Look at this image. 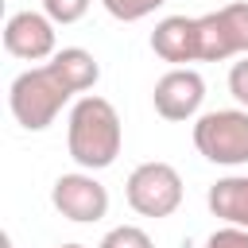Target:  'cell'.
Listing matches in <instances>:
<instances>
[{
	"instance_id": "4",
	"label": "cell",
	"mask_w": 248,
	"mask_h": 248,
	"mask_svg": "<svg viewBox=\"0 0 248 248\" xmlns=\"http://www.w3.org/2000/svg\"><path fill=\"white\" fill-rule=\"evenodd\" d=\"M124 198L140 217H170L182 205V174L163 159L140 163L124 182Z\"/></svg>"
},
{
	"instance_id": "2",
	"label": "cell",
	"mask_w": 248,
	"mask_h": 248,
	"mask_svg": "<svg viewBox=\"0 0 248 248\" xmlns=\"http://www.w3.org/2000/svg\"><path fill=\"white\" fill-rule=\"evenodd\" d=\"M124 143V128H120V112L112 108V101L85 93L74 101L70 120H66V147L70 159L81 170H105L116 163Z\"/></svg>"
},
{
	"instance_id": "15",
	"label": "cell",
	"mask_w": 248,
	"mask_h": 248,
	"mask_svg": "<svg viewBox=\"0 0 248 248\" xmlns=\"http://www.w3.org/2000/svg\"><path fill=\"white\" fill-rule=\"evenodd\" d=\"M205 248H248V229H236V225H225L217 232H209Z\"/></svg>"
},
{
	"instance_id": "6",
	"label": "cell",
	"mask_w": 248,
	"mask_h": 248,
	"mask_svg": "<svg viewBox=\"0 0 248 248\" xmlns=\"http://www.w3.org/2000/svg\"><path fill=\"white\" fill-rule=\"evenodd\" d=\"M50 202L66 221H78V225H93L108 213V190L93 178V170L58 174L50 186Z\"/></svg>"
},
{
	"instance_id": "8",
	"label": "cell",
	"mask_w": 248,
	"mask_h": 248,
	"mask_svg": "<svg viewBox=\"0 0 248 248\" xmlns=\"http://www.w3.org/2000/svg\"><path fill=\"white\" fill-rule=\"evenodd\" d=\"M202 101H205V78L198 74V70H190V66H174V70H167L159 81H155V89H151V105H155V112L163 116V120H194L198 116V108H202Z\"/></svg>"
},
{
	"instance_id": "9",
	"label": "cell",
	"mask_w": 248,
	"mask_h": 248,
	"mask_svg": "<svg viewBox=\"0 0 248 248\" xmlns=\"http://www.w3.org/2000/svg\"><path fill=\"white\" fill-rule=\"evenodd\" d=\"M151 50L174 66H186V62H202L198 54V16H167L155 23L151 31Z\"/></svg>"
},
{
	"instance_id": "14",
	"label": "cell",
	"mask_w": 248,
	"mask_h": 248,
	"mask_svg": "<svg viewBox=\"0 0 248 248\" xmlns=\"http://www.w3.org/2000/svg\"><path fill=\"white\" fill-rule=\"evenodd\" d=\"M229 93L236 97L240 108H248V54L240 62H232V70H229Z\"/></svg>"
},
{
	"instance_id": "3",
	"label": "cell",
	"mask_w": 248,
	"mask_h": 248,
	"mask_svg": "<svg viewBox=\"0 0 248 248\" xmlns=\"http://www.w3.org/2000/svg\"><path fill=\"white\" fill-rule=\"evenodd\" d=\"M194 147L217 167L248 163V108H213L194 120Z\"/></svg>"
},
{
	"instance_id": "13",
	"label": "cell",
	"mask_w": 248,
	"mask_h": 248,
	"mask_svg": "<svg viewBox=\"0 0 248 248\" xmlns=\"http://www.w3.org/2000/svg\"><path fill=\"white\" fill-rule=\"evenodd\" d=\"M93 0H43V12L54 19V23H78L85 12H89Z\"/></svg>"
},
{
	"instance_id": "5",
	"label": "cell",
	"mask_w": 248,
	"mask_h": 248,
	"mask_svg": "<svg viewBox=\"0 0 248 248\" xmlns=\"http://www.w3.org/2000/svg\"><path fill=\"white\" fill-rule=\"evenodd\" d=\"M198 54L202 62H225L248 54V0L221 4L217 12L198 16Z\"/></svg>"
},
{
	"instance_id": "11",
	"label": "cell",
	"mask_w": 248,
	"mask_h": 248,
	"mask_svg": "<svg viewBox=\"0 0 248 248\" xmlns=\"http://www.w3.org/2000/svg\"><path fill=\"white\" fill-rule=\"evenodd\" d=\"M101 4H105V12H108L112 19L136 23V19H147L155 8H163L167 0H101Z\"/></svg>"
},
{
	"instance_id": "12",
	"label": "cell",
	"mask_w": 248,
	"mask_h": 248,
	"mask_svg": "<svg viewBox=\"0 0 248 248\" xmlns=\"http://www.w3.org/2000/svg\"><path fill=\"white\" fill-rule=\"evenodd\" d=\"M97 248H155V244L140 225H116V229L105 232V240Z\"/></svg>"
},
{
	"instance_id": "7",
	"label": "cell",
	"mask_w": 248,
	"mask_h": 248,
	"mask_svg": "<svg viewBox=\"0 0 248 248\" xmlns=\"http://www.w3.org/2000/svg\"><path fill=\"white\" fill-rule=\"evenodd\" d=\"M4 50L23 62H50L58 54L54 19L46 12H16L4 23Z\"/></svg>"
},
{
	"instance_id": "16",
	"label": "cell",
	"mask_w": 248,
	"mask_h": 248,
	"mask_svg": "<svg viewBox=\"0 0 248 248\" xmlns=\"http://www.w3.org/2000/svg\"><path fill=\"white\" fill-rule=\"evenodd\" d=\"M58 248H85V244H58Z\"/></svg>"
},
{
	"instance_id": "10",
	"label": "cell",
	"mask_w": 248,
	"mask_h": 248,
	"mask_svg": "<svg viewBox=\"0 0 248 248\" xmlns=\"http://www.w3.org/2000/svg\"><path fill=\"white\" fill-rule=\"evenodd\" d=\"M205 205L213 217H221L225 225L248 229V174H229L217 178L205 194Z\"/></svg>"
},
{
	"instance_id": "17",
	"label": "cell",
	"mask_w": 248,
	"mask_h": 248,
	"mask_svg": "<svg viewBox=\"0 0 248 248\" xmlns=\"http://www.w3.org/2000/svg\"><path fill=\"white\" fill-rule=\"evenodd\" d=\"M4 248H16V244H12V240H8V236H4Z\"/></svg>"
},
{
	"instance_id": "1",
	"label": "cell",
	"mask_w": 248,
	"mask_h": 248,
	"mask_svg": "<svg viewBox=\"0 0 248 248\" xmlns=\"http://www.w3.org/2000/svg\"><path fill=\"white\" fill-rule=\"evenodd\" d=\"M101 78V66L89 50L81 46H62L50 62L23 70L12 85H8V108L16 116L19 128L27 132H43L54 124V116L70 105L74 93L93 89Z\"/></svg>"
}]
</instances>
